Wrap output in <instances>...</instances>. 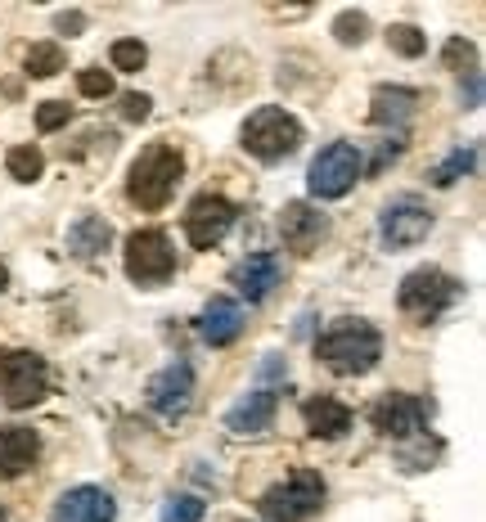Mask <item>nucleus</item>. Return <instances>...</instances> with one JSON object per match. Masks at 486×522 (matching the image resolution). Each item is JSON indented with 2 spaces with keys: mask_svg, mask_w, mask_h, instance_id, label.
<instances>
[{
  "mask_svg": "<svg viewBox=\"0 0 486 522\" xmlns=\"http://www.w3.org/2000/svg\"><path fill=\"white\" fill-rule=\"evenodd\" d=\"M315 360H320L329 374L342 378H360L383 360V333L369 320H333L329 329L315 338Z\"/></svg>",
  "mask_w": 486,
  "mask_h": 522,
  "instance_id": "f257e3e1",
  "label": "nucleus"
},
{
  "mask_svg": "<svg viewBox=\"0 0 486 522\" xmlns=\"http://www.w3.org/2000/svg\"><path fill=\"white\" fill-rule=\"evenodd\" d=\"M180 176H185V153L171 140H153L140 158L131 162V176H126V198L144 212H158V207L171 203V194L180 189Z\"/></svg>",
  "mask_w": 486,
  "mask_h": 522,
  "instance_id": "f03ea898",
  "label": "nucleus"
},
{
  "mask_svg": "<svg viewBox=\"0 0 486 522\" xmlns=\"http://www.w3.org/2000/svg\"><path fill=\"white\" fill-rule=\"evenodd\" d=\"M324 495H329V486H324V477L315 468H293L284 482L261 491L257 509L266 522H306L324 509Z\"/></svg>",
  "mask_w": 486,
  "mask_h": 522,
  "instance_id": "7ed1b4c3",
  "label": "nucleus"
},
{
  "mask_svg": "<svg viewBox=\"0 0 486 522\" xmlns=\"http://www.w3.org/2000/svg\"><path fill=\"white\" fill-rule=\"evenodd\" d=\"M239 140H243V149H248L252 158H261V162H284L288 153L302 149V122H297L288 108L266 104V108H257V113L243 122Z\"/></svg>",
  "mask_w": 486,
  "mask_h": 522,
  "instance_id": "20e7f679",
  "label": "nucleus"
},
{
  "mask_svg": "<svg viewBox=\"0 0 486 522\" xmlns=\"http://www.w3.org/2000/svg\"><path fill=\"white\" fill-rule=\"evenodd\" d=\"M459 297H464V284H459L455 275H446V270L437 266H419L410 270V275L401 279V293H396V302H401L405 315H414V320H437L446 306H455Z\"/></svg>",
  "mask_w": 486,
  "mask_h": 522,
  "instance_id": "39448f33",
  "label": "nucleus"
},
{
  "mask_svg": "<svg viewBox=\"0 0 486 522\" xmlns=\"http://www.w3.org/2000/svg\"><path fill=\"white\" fill-rule=\"evenodd\" d=\"M365 176V153L360 144H347V140H333L329 149H320L306 167V189L311 198H342L351 194V185Z\"/></svg>",
  "mask_w": 486,
  "mask_h": 522,
  "instance_id": "423d86ee",
  "label": "nucleus"
},
{
  "mask_svg": "<svg viewBox=\"0 0 486 522\" xmlns=\"http://www.w3.org/2000/svg\"><path fill=\"white\" fill-rule=\"evenodd\" d=\"M126 279L140 288H158L176 275V248L162 230H135L126 234V252H122Z\"/></svg>",
  "mask_w": 486,
  "mask_h": 522,
  "instance_id": "0eeeda50",
  "label": "nucleus"
},
{
  "mask_svg": "<svg viewBox=\"0 0 486 522\" xmlns=\"http://www.w3.org/2000/svg\"><path fill=\"white\" fill-rule=\"evenodd\" d=\"M45 387H50V369L36 351H0V401L9 410H32L45 396Z\"/></svg>",
  "mask_w": 486,
  "mask_h": 522,
  "instance_id": "6e6552de",
  "label": "nucleus"
},
{
  "mask_svg": "<svg viewBox=\"0 0 486 522\" xmlns=\"http://www.w3.org/2000/svg\"><path fill=\"white\" fill-rule=\"evenodd\" d=\"M432 234V207L414 194H401L392 203H383L378 212V243L387 252H401V248H419L423 239Z\"/></svg>",
  "mask_w": 486,
  "mask_h": 522,
  "instance_id": "1a4fd4ad",
  "label": "nucleus"
},
{
  "mask_svg": "<svg viewBox=\"0 0 486 522\" xmlns=\"http://www.w3.org/2000/svg\"><path fill=\"white\" fill-rule=\"evenodd\" d=\"M428 414H432V405L419 401V396L387 392V396H378V401H374L369 423H374L387 441H410V437H423V428H428Z\"/></svg>",
  "mask_w": 486,
  "mask_h": 522,
  "instance_id": "9d476101",
  "label": "nucleus"
},
{
  "mask_svg": "<svg viewBox=\"0 0 486 522\" xmlns=\"http://www.w3.org/2000/svg\"><path fill=\"white\" fill-rule=\"evenodd\" d=\"M234 225V203L221 194H198L185 212V239L189 248H216Z\"/></svg>",
  "mask_w": 486,
  "mask_h": 522,
  "instance_id": "9b49d317",
  "label": "nucleus"
},
{
  "mask_svg": "<svg viewBox=\"0 0 486 522\" xmlns=\"http://www.w3.org/2000/svg\"><path fill=\"white\" fill-rule=\"evenodd\" d=\"M144 401H149L162 419H180V414L189 410V401H194V369H189L185 360H171L167 369H158V374L149 378Z\"/></svg>",
  "mask_w": 486,
  "mask_h": 522,
  "instance_id": "f8f14e48",
  "label": "nucleus"
},
{
  "mask_svg": "<svg viewBox=\"0 0 486 522\" xmlns=\"http://www.w3.org/2000/svg\"><path fill=\"white\" fill-rule=\"evenodd\" d=\"M324 234H329V221H324L320 207H311V203H284V212H279V239H284L288 252L306 257V252L320 248Z\"/></svg>",
  "mask_w": 486,
  "mask_h": 522,
  "instance_id": "ddd939ff",
  "label": "nucleus"
},
{
  "mask_svg": "<svg viewBox=\"0 0 486 522\" xmlns=\"http://www.w3.org/2000/svg\"><path fill=\"white\" fill-rule=\"evenodd\" d=\"M54 522H113L117 518V500L104 486H72L54 500Z\"/></svg>",
  "mask_w": 486,
  "mask_h": 522,
  "instance_id": "4468645a",
  "label": "nucleus"
},
{
  "mask_svg": "<svg viewBox=\"0 0 486 522\" xmlns=\"http://www.w3.org/2000/svg\"><path fill=\"white\" fill-rule=\"evenodd\" d=\"M270 423H275V392L270 387H252L225 410V428L234 437H261V432H270Z\"/></svg>",
  "mask_w": 486,
  "mask_h": 522,
  "instance_id": "2eb2a0df",
  "label": "nucleus"
},
{
  "mask_svg": "<svg viewBox=\"0 0 486 522\" xmlns=\"http://www.w3.org/2000/svg\"><path fill=\"white\" fill-rule=\"evenodd\" d=\"M230 279H234V288H239L248 302H266V297L279 288V279H284V266H279L275 252H252L248 261L234 266Z\"/></svg>",
  "mask_w": 486,
  "mask_h": 522,
  "instance_id": "dca6fc26",
  "label": "nucleus"
},
{
  "mask_svg": "<svg viewBox=\"0 0 486 522\" xmlns=\"http://www.w3.org/2000/svg\"><path fill=\"white\" fill-rule=\"evenodd\" d=\"M302 423H306V432L311 437H320V441H338V437H347L351 432V410L338 401V396H306V405H302Z\"/></svg>",
  "mask_w": 486,
  "mask_h": 522,
  "instance_id": "f3484780",
  "label": "nucleus"
},
{
  "mask_svg": "<svg viewBox=\"0 0 486 522\" xmlns=\"http://www.w3.org/2000/svg\"><path fill=\"white\" fill-rule=\"evenodd\" d=\"M239 333H243V306L230 302V297H212L198 315V338L207 347H230Z\"/></svg>",
  "mask_w": 486,
  "mask_h": 522,
  "instance_id": "a211bd4d",
  "label": "nucleus"
},
{
  "mask_svg": "<svg viewBox=\"0 0 486 522\" xmlns=\"http://www.w3.org/2000/svg\"><path fill=\"white\" fill-rule=\"evenodd\" d=\"M36 455H41V437L32 428H18V423L0 428V477L5 482L9 477H23L36 464Z\"/></svg>",
  "mask_w": 486,
  "mask_h": 522,
  "instance_id": "6ab92c4d",
  "label": "nucleus"
},
{
  "mask_svg": "<svg viewBox=\"0 0 486 522\" xmlns=\"http://www.w3.org/2000/svg\"><path fill=\"white\" fill-rule=\"evenodd\" d=\"M414 108H419V90H410V86H374V95H369V122L374 126H396V131H401V126L414 117Z\"/></svg>",
  "mask_w": 486,
  "mask_h": 522,
  "instance_id": "aec40b11",
  "label": "nucleus"
},
{
  "mask_svg": "<svg viewBox=\"0 0 486 522\" xmlns=\"http://www.w3.org/2000/svg\"><path fill=\"white\" fill-rule=\"evenodd\" d=\"M113 243V225L104 221V216H77V221L68 225V252L81 261L99 257V252Z\"/></svg>",
  "mask_w": 486,
  "mask_h": 522,
  "instance_id": "412c9836",
  "label": "nucleus"
},
{
  "mask_svg": "<svg viewBox=\"0 0 486 522\" xmlns=\"http://www.w3.org/2000/svg\"><path fill=\"white\" fill-rule=\"evenodd\" d=\"M473 167H477V144H459V149H450L446 162H437V167L428 171V180L437 189H450L455 180H464Z\"/></svg>",
  "mask_w": 486,
  "mask_h": 522,
  "instance_id": "4be33fe9",
  "label": "nucleus"
},
{
  "mask_svg": "<svg viewBox=\"0 0 486 522\" xmlns=\"http://www.w3.org/2000/svg\"><path fill=\"white\" fill-rule=\"evenodd\" d=\"M63 63H68V54H63L59 41H36L32 50H27L23 68H27V77H59Z\"/></svg>",
  "mask_w": 486,
  "mask_h": 522,
  "instance_id": "5701e85b",
  "label": "nucleus"
},
{
  "mask_svg": "<svg viewBox=\"0 0 486 522\" xmlns=\"http://www.w3.org/2000/svg\"><path fill=\"white\" fill-rule=\"evenodd\" d=\"M5 167L14 180L32 185V180H41V171H45V153L36 149V144H14V149L5 153Z\"/></svg>",
  "mask_w": 486,
  "mask_h": 522,
  "instance_id": "b1692460",
  "label": "nucleus"
},
{
  "mask_svg": "<svg viewBox=\"0 0 486 522\" xmlns=\"http://www.w3.org/2000/svg\"><path fill=\"white\" fill-rule=\"evenodd\" d=\"M387 45H392L396 54H405V59H419V54L428 50V36H423L414 23H392L387 27Z\"/></svg>",
  "mask_w": 486,
  "mask_h": 522,
  "instance_id": "393cba45",
  "label": "nucleus"
},
{
  "mask_svg": "<svg viewBox=\"0 0 486 522\" xmlns=\"http://www.w3.org/2000/svg\"><path fill=\"white\" fill-rule=\"evenodd\" d=\"M158 522H203V500L198 495H167Z\"/></svg>",
  "mask_w": 486,
  "mask_h": 522,
  "instance_id": "a878e982",
  "label": "nucleus"
},
{
  "mask_svg": "<svg viewBox=\"0 0 486 522\" xmlns=\"http://www.w3.org/2000/svg\"><path fill=\"white\" fill-rule=\"evenodd\" d=\"M401 153H405V135H401V131H392V135H387V140H378L374 158L365 162V176H383V171L392 167V162L401 158Z\"/></svg>",
  "mask_w": 486,
  "mask_h": 522,
  "instance_id": "bb28decb",
  "label": "nucleus"
},
{
  "mask_svg": "<svg viewBox=\"0 0 486 522\" xmlns=\"http://www.w3.org/2000/svg\"><path fill=\"white\" fill-rule=\"evenodd\" d=\"M108 59H113L117 72H140L149 63V50H144V41H113Z\"/></svg>",
  "mask_w": 486,
  "mask_h": 522,
  "instance_id": "cd10ccee",
  "label": "nucleus"
},
{
  "mask_svg": "<svg viewBox=\"0 0 486 522\" xmlns=\"http://www.w3.org/2000/svg\"><path fill=\"white\" fill-rule=\"evenodd\" d=\"M333 36H338L342 45H360L369 36V18L360 14V9H347V14L333 18Z\"/></svg>",
  "mask_w": 486,
  "mask_h": 522,
  "instance_id": "c85d7f7f",
  "label": "nucleus"
},
{
  "mask_svg": "<svg viewBox=\"0 0 486 522\" xmlns=\"http://www.w3.org/2000/svg\"><path fill=\"white\" fill-rule=\"evenodd\" d=\"M77 90L86 99H108L113 95V72H104V68H81L77 72Z\"/></svg>",
  "mask_w": 486,
  "mask_h": 522,
  "instance_id": "c756f323",
  "label": "nucleus"
},
{
  "mask_svg": "<svg viewBox=\"0 0 486 522\" xmlns=\"http://www.w3.org/2000/svg\"><path fill=\"white\" fill-rule=\"evenodd\" d=\"M288 378V365H284V356H275V351H266L261 356V365H257V387H270L275 392L279 383Z\"/></svg>",
  "mask_w": 486,
  "mask_h": 522,
  "instance_id": "7c9ffc66",
  "label": "nucleus"
},
{
  "mask_svg": "<svg viewBox=\"0 0 486 522\" xmlns=\"http://www.w3.org/2000/svg\"><path fill=\"white\" fill-rule=\"evenodd\" d=\"M68 117H72V108L63 104V99H45V104L36 108V126H41V131H59V126H68Z\"/></svg>",
  "mask_w": 486,
  "mask_h": 522,
  "instance_id": "2f4dec72",
  "label": "nucleus"
},
{
  "mask_svg": "<svg viewBox=\"0 0 486 522\" xmlns=\"http://www.w3.org/2000/svg\"><path fill=\"white\" fill-rule=\"evenodd\" d=\"M149 113H153L149 95H122V117H126V122H144Z\"/></svg>",
  "mask_w": 486,
  "mask_h": 522,
  "instance_id": "473e14b6",
  "label": "nucleus"
},
{
  "mask_svg": "<svg viewBox=\"0 0 486 522\" xmlns=\"http://www.w3.org/2000/svg\"><path fill=\"white\" fill-rule=\"evenodd\" d=\"M54 32H63V36L86 32V14H77V9H68V14H54Z\"/></svg>",
  "mask_w": 486,
  "mask_h": 522,
  "instance_id": "72a5a7b5",
  "label": "nucleus"
},
{
  "mask_svg": "<svg viewBox=\"0 0 486 522\" xmlns=\"http://www.w3.org/2000/svg\"><path fill=\"white\" fill-rule=\"evenodd\" d=\"M446 63H450V68H455V63H473V45L455 36V41L446 45Z\"/></svg>",
  "mask_w": 486,
  "mask_h": 522,
  "instance_id": "f704fd0d",
  "label": "nucleus"
},
{
  "mask_svg": "<svg viewBox=\"0 0 486 522\" xmlns=\"http://www.w3.org/2000/svg\"><path fill=\"white\" fill-rule=\"evenodd\" d=\"M459 99H464L468 108H477V104H482V72H468V86L459 90Z\"/></svg>",
  "mask_w": 486,
  "mask_h": 522,
  "instance_id": "c9c22d12",
  "label": "nucleus"
},
{
  "mask_svg": "<svg viewBox=\"0 0 486 522\" xmlns=\"http://www.w3.org/2000/svg\"><path fill=\"white\" fill-rule=\"evenodd\" d=\"M5 288H9V270L0 266V293H5Z\"/></svg>",
  "mask_w": 486,
  "mask_h": 522,
  "instance_id": "e433bc0d",
  "label": "nucleus"
}]
</instances>
